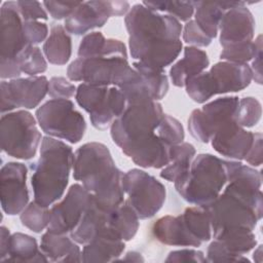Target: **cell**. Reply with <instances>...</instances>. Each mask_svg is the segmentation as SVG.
Here are the masks:
<instances>
[{"label":"cell","instance_id":"1","mask_svg":"<svg viewBox=\"0 0 263 263\" xmlns=\"http://www.w3.org/2000/svg\"><path fill=\"white\" fill-rule=\"evenodd\" d=\"M163 116L162 107L157 101L128 103L123 113L111 124V138L140 167L162 168L171 160L172 148L156 133Z\"/></svg>","mask_w":263,"mask_h":263},{"label":"cell","instance_id":"2","mask_svg":"<svg viewBox=\"0 0 263 263\" xmlns=\"http://www.w3.org/2000/svg\"><path fill=\"white\" fill-rule=\"evenodd\" d=\"M124 23L129 52L136 62L155 70H164L180 54L183 27L176 17L139 3L125 14Z\"/></svg>","mask_w":263,"mask_h":263},{"label":"cell","instance_id":"3","mask_svg":"<svg viewBox=\"0 0 263 263\" xmlns=\"http://www.w3.org/2000/svg\"><path fill=\"white\" fill-rule=\"evenodd\" d=\"M122 177L110 150L102 143H85L74 153L73 178L104 210H113L124 201Z\"/></svg>","mask_w":263,"mask_h":263},{"label":"cell","instance_id":"4","mask_svg":"<svg viewBox=\"0 0 263 263\" xmlns=\"http://www.w3.org/2000/svg\"><path fill=\"white\" fill-rule=\"evenodd\" d=\"M73 161L71 146L49 136L42 138L40 156L31 164V185L37 203L49 206L63 197Z\"/></svg>","mask_w":263,"mask_h":263},{"label":"cell","instance_id":"5","mask_svg":"<svg viewBox=\"0 0 263 263\" xmlns=\"http://www.w3.org/2000/svg\"><path fill=\"white\" fill-rule=\"evenodd\" d=\"M226 160L210 153L195 156L188 172L175 182L179 195L195 205L214 201L227 184Z\"/></svg>","mask_w":263,"mask_h":263},{"label":"cell","instance_id":"6","mask_svg":"<svg viewBox=\"0 0 263 263\" xmlns=\"http://www.w3.org/2000/svg\"><path fill=\"white\" fill-rule=\"evenodd\" d=\"M252 80L253 74L248 64L221 61L209 71L189 79L185 87L192 101L202 104L216 95L240 91L248 87Z\"/></svg>","mask_w":263,"mask_h":263},{"label":"cell","instance_id":"7","mask_svg":"<svg viewBox=\"0 0 263 263\" xmlns=\"http://www.w3.org/2000/svg\"><path fill=\"white\" fill-rule=\"evenodd\" d=\"M67 76L72 81L117 87L134 82L140 77L124 58H78L68 66Z\"/></svg>","mask_w":263,"mask_h":263},{"label":"cell","instance_id":"8","mask_svg":"<svg viewBox=\"0 0 263 263\" xmlns=\"http://www.w3.org/2000/svg\"><path fill=\"white\" fill-rule=\"evenodd\" d=\"M41 134L34 116L26 110L2 114L0 121L1 149L8 156L29 160L39 147Z\"/></svg>","mask_w":263,"mask_h":263},{"label":"cell","instance_id":"9","mask_svg":"<svg viewBox=\"0 0 263 263\" xmlns=\"http://www.w3.org/2000/svg\"><path fill=\"white\" fill-rule=\"evenodd\" d=\"M77 104L89 114L91 125L100 130L111 126L126 108V98L117 86L80 83L76 89Z\"/></svg>","mask_w":263,"mask_h":263},{"label":"cell","instance_id":"10","mask_svg":"<svg viewBox=\"0 0 263 263\" xmlns=\"http://www.w3.org/2000/svg\"><path fill=\"white\" fill-rule=\"evenodd\" d=\"M40 128L49 137L76 144L84 136L86 122L71 100L51 99L36 110Z\"/></svg>","mask_w":263,"mask_h":263},{"label":"cell","instance_id":"11","mask_svg":"<svg viewBox=\"0 0 263 263\" xmlns=\"http://www.w3.org/2000/svg\"><path fill=\"white\" fill-rule=\"evenodd\" d=\"M122 188L127 195L126 200L141 220L154 217L164 204V185L140 168H132L123 174Z\"/></svg>","mask_w":263,"mask_h":263},{"label":"cell","instance_id":"12","mask_svg":"<svg viewBox=\"0 0 263 263\" xmlns=\"http://www.w3.org/2000/svg\"><path fill=\"white\" fill-rule=\"evenodd\" d=\"M238 101L235 96L223 97L194 109L188 118L190 135L200 143H209L222 125L234 119Z\"/></svg>","mask_w":263,"mask_h":263},{"label":"cell","instance_id":"13","mask_svg":"<svg viewBox=\"0 0 263 263\" xmlns=\"http://www.w3.org/2000/svg\"><path fill=\"white\" fill-rule=\"evenodd\" d=\"M126 1H84L65 20L68 33L83 35L95 28L103 27L110 16H120L129 11Z\"/></svg>","mask_w":263,"mask_h":263},{"label":"cell","instance_id":"14","mask_svg":"<svg viewBox=\"0 0 263 263\" xmlns=\"http://www.w3.org/2000/svg\"><path fill=\"white\" fill-rule=\"evenodd\" d=\"M49 81L45 76H29L26 78H14L9 81L2 80L1 113L11 112L15 108L33 109L48 95Z\"/></svg>","mask_w":263,"mask_h":263},{"label":"cell","instance_id":"15","mask_svg":"<svg viewBox=\"0 0 263 263\" xmlns=\"http://www.w3.org/2000/svg\"><path fill=\"white\" fill-rule=\"evenodd\" d=\"M90 198V193L82 185H71L63 199L51 206L47 231L70 234L78 225Z\"/></svg>","mask_w":263,"mask_h":263},{"label":"cell","instance_id":"16","mask_svg":"<svg viewBox=\"0 0 263 263\" xmlns=\"http://www.w3.org/2000/svg\"><path fill=\"white\" fill-rule=\"evenodd\" d=\"M28 168L22 162H7L0 171V199L3 212L9 216L21 214L29 202Z\"/></svg>","mask_w":263,"mask_h":263},{"label":"cell","instance_id":"17","mask_svg":"<svg viewBox=\"0 0 263 263\" xmlns=\"http://www.w3.org/2000/svg\"><path fill=\"white\" fill-rule=\"evenodd\" d=\"M1 55L0 60H16L18 53L29 43L25 37L24 21L18 12L16 2L6 1L1 5Z\"/></svg>","mask_w":263,"mask_h":263},{"label":"cell","instance_id":"18","mask_svg":"<svg viewBox=\"0 0 263 263\" xmlns=\"http://www.w3.org/2000/svg\"><path fill=\"white\" fill-rule=\"evenodd\" d=\"M255 20L246 3L226 10L219 24V39L223 48L253 41Z\"/></svg>","mask_w":263,"mask_h":263},{"label":"cell","instance_id":"19","mask_svg":"<svg viewBox=\"0 0 263 263\" xmlns=\"http://www.w3.org/2000/svg\"><path fill=\"white\" fill-rule=\"evenodd\" d=\"M253 140L254 133L245 129L233 119L222 125L210 142L219 154L238 161L245 158Z\"/></svg>","mask_w":263,"mask_h":263},{"label":"cell","instance_id":"20","mask_svg":"<svg viewBox=\"0 0 263 263\" xmlns=\"http://www.w3.org/2000/svg\"><path fill=\"white\" fill-rule=\"evenodd\" d=\"M155 238L167 246L200 247V242L189 231L182 215L163 216L153 225Z\"/></svg>","mask_w":263,"mask_h":263},{"label":"cell","instance_id":"21","mask_svg":"<svg viewBox=\"0 0 263 263\" xmlns=\"http://www.w3.org/2000/svg\"><path fill=\"white\" fill-rule=\"evenodd\" d=\"M210 65L208 54L202 49L194 46H186L184 55L170 69V78L175 86L183 87L187 81L202 73Z\"/></svg>","mask_w":263,"mask_h":263},{"label":"cell","instance_id":"22","mask_svg":"<svg viewBox=\"0 0 263 263\" xmlns=\"http://www.w3.org/2000/svg\"><path fill=\"white\" fill-rule=\"evenodd\" d=\"M78 58H124L127 59L126 46L118 39L106 38L101 32L84 35L78 47Z\"/></svg>","mask_w":263,"mask_h":263},{"label":"cell","instance_id":"23","mask_svg":"<svg viewBox=\"0 0 263 263\" xmlns=\"http://www.w3.org/2000/svg\"><path fill=\"white\" fill-rule=\"evenodd\" d=\"M40 249L50 262H81V250L68 234L46 231L41 237Z\"/></svg>","mask_w":263,"mask_h":263},{"label":"cell","instance_id":"24","mask_svg":"<svg viewBox=\"0 0 263 263\" xmlns=\"http://www.w3.org/2000/svg\"><path fill=\"white\" fill-rule=\"evenodd\" d=\"M245 4L237 1H222V2H204L195 1L194 21L199 28L211 38L218 35L219 24L224 12L230 8Z\"/></svg>","mask_w":263,"mask_h":263},{"label":"cell","instance_id":"25","mask_svg":"<svg viewBox=\"0 0 263 263\" xmlns=\"http://www.w3.org/2000/svg\"><path fill=\"white\" fill-rule=\"evenodd\" d=\"M124 249V240L110 235H98L83 245L81 262H114L121 256Z\"/></svg>","mask_w":263,"mask_h":263},{"label":"cell","instance_id":"26","mask_svg":"<svg viewBox=\"0 0 263 263\" xmlns=\"http://www.w3.org/2000/svg\"><path fill=\"white\" fill-rule=\"evenodd\" d=\"M47 262L37 240L28 234L15 232L10 235L8 251L3 262Z\"/></svg>","mask_w":263,"mask_h":263},{"label":"cell","instance_id":"27","mask_svg":"<svg viewBox=\"0 0 263 263\" xmlns=\"http://www.w3.org/2000/svg\"><path fill=\"white\" fill-rule=\"evenodd\" d=\"M212 237L220 241L228 252L240 258L243 262H249V259L243 257V255L253 250L257 245L256 235L253 230L246 228L224 229L213 234Z\"/></svg>","mask_w":263,"mask_h":263},{"label":"cell","instance_id":"28","mask_svg":"<svg viewBox=\"0 0 263 263\" xmlns=\"http://www.w3.org/2000/svg\"><path fill=\"white\" fill-rule=\"evenodd\" d=\"M42 49L50 64L58 66L67 64L72 53V40L66 29L61 25L52 26Z\"/></svg>","mask_w":263,"mask_h":263},{"label":"cell","instance_id":"29","mask_svg":"<svg viewBox=\"0 0 263 263\" xmlns=\"http://www.w3.org/2000/svg\"><path fill=\"white\" fill-rule=\"evenodd\" d=\"M139 217L124 199L122 203L113 209L110 213V230L118 238L128 241L135 237L139 229Z\"/></svg>","mask_w":263,"mask_h":263},{"label":"cell","instance_id":"30","mask_svg":"<svg viewBox=\"0 0 263 263\" xmlns=\"http://www.w3.org/2000/svg\"><path fill=\"white\" fill-rule=\"evenodd\" d=\"M196 150L194 146L187 142L174 145L171 148V160L162 167L160 177L170 182H176L182 176H184L195 157Z\"/></svg>","mask_w":263,"mask_h":263},{"label":"cell","instance_id":"31","mask_svg":"<svg viewBox=\"0 0 263 263\" xmlns=\"http://www.w3.org/2000/svg\"><path fill=\"white\" fill-rule=\"evenodd\" d=\"M191 234L200 242L212 238V226L210 215L204 205L188 206L181 214Z\"/></svg>","mask_w":263,"mask_h":263},{"label":"cell","instance_id":"32","mask_svg":"<svg viewBox=\"0 0 263 263\" xmlns=\"http://www.w3.org/2000/svg\"><path fill=\"white\" fill-rule=\"evenodd\" d=\"M133 67L140 74L142 82L152 100L158 102L163 99L168 90V78L164 70H155L140 62H134Z\"/></svg>","mask_w":263,"mask_h":263},{"label":"cell","instance_id":"33","mask_svg":"<svg viewBox=\"0 0 263 263\" xmlns=\"http://www.w3.org/2000/svg\"><path fill=\"white\" fill-rule=\"evenodd\" d=\"M142 4L154 11L165 12L180 22L190 21L195 9V1H144Z\"/></svg>","mask_w":263,"mask_h":263},{"label":"cell","instance_id":"34","mask_svg":"<svg viewBox=\"0 0 263 263\" xmlns=\"http://www.w3.org/2000/svg\"><path fill=\"white\" fill-rule=\"evenodd\" d=\"M16 62L22 73L29 76H37L47 69V62L41 49L36 45L29 44L16 57Z\"/></svg>","mask_w":263,"mask_h":263},{"label":"cell","instance_id":"35","mask_svg":"<svg viewBox=\"0 0 263 263\" xmlns=\"http://www.w3.org/2000/svg\"><path fill=\"white\" fill-rule=\"evenodd\" d=\"M50 209L41 205L35 200L31 201L21 213L20 219L22 224L35 233L42 232L48 227Z\"/></svg>","mask_w":263,"mask_h":263},{"label":"cell","instance_id":"36","mask_svg":"<svg viewBox=\"0 0 263 263\" xmlns=\"http://www.w3.org/2000/svg\"><path fill=\"white\" fill-rule=\"evenodd\" d=\"M261 103L253 97H246L238 101L234 119L241 127H253L261 119Z\"/></svg>","mask_w":263,"mask_h":263},{"label":"cell","instance_id":"37","mask_svg":"<svg viewBox=\"0 0 263 263\" xmlns=\"http://www.w3.org/2000/svg\"><path fill=\"white\" fill-rule=\"evenodd\" d=\"M261 45L262 36L259 35L255 41L223 48L220 53V58L222 61L238 64H248V62H251L253 60L258 47Z\"/></svg>","mask_w":263,"mask_h":263},{"label":"cell","instance_id":"38","mask_svg":"<svg viewBox=\"0 0 263 263\" xmlns=\"http://www.w3.org/2000/svg\"><path fill=\"white\" fill-rule=\"evenodd\" d=\"M156 133L157 136L170 146L184 142L185 133L183 125L177 118L168 114H164L156 128Z\"/></svg>","mask_w":263,"mask_h":263},{"label":"cell","instance_id":"39","mask_svg":"<svg viewBox=\"0 0 263 263\" xmlns=\"http://www.w3.org/2000/svg\"><path fill=\"white\" fill-rule=\"evenodd\" d=\"M182 36L186 43L194 47H205L210 45L213 40L199 28L194 20L186 22L182 30Z\"/></svg>","mask_w":263,"mask_h":263},{"label":"cell","instance_id":"40","mask_svg":"<svg viewBox=\"0 0 263 263\" xmlns=\"http://www.w3.org/2000/svg\"><path fill=\"white\" fill-rule=\"evenodd\" d=\"M77 87L67 80L65 77L54 76L51 77L48 84V96L51 99L70 100L76 95Z\"/></svg>","mask_w":263,"mask_h":263},{"label":"cell","instance_id":"41","mask_svg":"<svg viewBox=\"0 0 263 263\" xmlns=\"http://www.w3.org/2000/svg\"><path fill=\"white\" fill-rule=\"evenodd\" d=\"M25 37L31 45H36L48 37V27L41 21H24Z\"/></svg>","mask_w":263,"mask_h":263},{"label":"cell","instance_id":"42","mask_svg":"<svg viewBox=\"0 0 263 263\" xmlns=\"http://www.w3.org/2000/svg\"><path fill=\"white\" fill-rule=\"evenodd\" d=\"M18 12L23 21L47 20V13L38 1H16Z\"/></svg>","mask_w":263,"mask_h":263},{"label":"cell","instance_id":"43","mask_svg":"<svg viewBox=\"0 0 263 263\" xmlns=\"http://www.w3.org/2000/svg\"><path fill=\"white\" fill-rule=\"evenodd\" d=\"M206 260L208 262H243L240 258L228 252L217 239H214L209 245L206 250Z\"/></svg>","mask_w":263,"mask_h":263},{"label":"cell","instance_id":"44","mask_svg":"<svg viewBox=\"0 0 263 263\" xmlns=\"http://www.w3.org/2000/svg\"><path fill=\"white\" fill-rule=\"evenodd\" d=\"M165 262H195L203 263L208 262L206 257L201 251L194 249H181L170 252Z\"/></svg>","mask_w":263,"mask_h":263},{"label":"cell","instance_id":"45","mask_svg":"<svg viewBox=\"0 0 263 263\" xmlns=\"http://www.w3.org/2000/svg\"><path fill=\"white\" fill-rule=\"evenodd\" d=\"M80 2H66V1H44L43 5L48 13L55 20L67 18Z\"/></svg>","mask_w":263,"mask_h":263},{"label":"cell","instance_id":"46","mask_svg":"<svg viewBox=\"0 0 263 263\" xmlns=\"http://www.w3.org/2000/svg\"><path fill=\"white\" fill-rule=\"evenodd\" d=\"M262 135L254 133V140L243 160L252 166H260L262 164Z\"/></svg>","mask_w":263,"mask_h":263},{"label":"cell","instance_id":"47","mask_svg":"<svg viewBox=\"0 0 263 263\" xmlns=\"http://www.w3.org/2000/svg\"><path fill=\"white\" fill-rule=\"evenodd\" d=\"M261 60H262V45L258 47L255 57L253 58L252 66H250L253 74V80L258 84H262V68H261Z\"/></svg>","mask_w":263,"mask_h":263},{"label":"cell","instance_id":"48","mask_svg":"<svg viewBox=\"0 0 263 263\" xmlns=\"http://www.w3.org/2000/svg\"><path fill=\"white\" fill-rule=\"evenodd\" d=\"M10 232L5 226H1L0 228V261L3 262L6 258L7 251H8V245H9V238H10Z\"/></svg>","mask_w":263,"mask_h":263},{"label":"cell","instance_id":"49","mask_svg":"<svg viewBox=\"0 0 263 263\" xmlns=\"http://www.w3.org/2000/svg\"><path fill=\"white\" fill-rule=\"evenodd\" d=\"M117 261H128V262H143L144 258L142 256L141 253L132 251V252H127L121 259L119 258Z\"/></svg>","mask_w":263,"mask_h":263},{"label":"cell","instance_id":"50","mask_svg":"<svg viewBox=\"0 0 263 263\" xmlns=\"http://www.w3.org/2000/svg\"><path fill=\"white\" fill-rule=\"evenodd\" d=\"M253 259L254 261L260 263L262 261V246H258V248L255 250L254 254H253Z\"/></svg>","mask_w":263,"mask_h":263}]
</instances>
